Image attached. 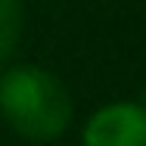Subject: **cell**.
<instances>
[{"label":"cell","instance_id":"6da1fadb","mask_svg":"<svg viewBox=\"0 0 146 146\" xmlns=\"http://www.w3.org/2000/svg\"><path fill=\"white\" fill-rule=\"evenodd\" d=\"M0 112L19 137L50 143L72 124V96L56 75L19 65L0 78Z\"/></svg>","mask_w":146,"mask_h":146},{"label":"cell","instance_id":"7a4b0ae2","mask_svg":"<svg viewBox=\"0 0 146 146\" xmlns=\"http://www.w3.org/2000/svg\"><path fill=\"white\" fill-rule=\"evenodd\" d=\"M84 146H146V109L137 103L100 106L81 134Z\"/></svg>","mask_w":146,"mask_h":146},{"label":"cell","instance_id":"3957f363","mask_svg":"<svg viewBox=\"0 0 146 146\" xmlns=\"http://www.w3.org/2000/svg\"><path fill=\"white\" fill-rule=\"evenodd\" d=\"M22 37V0H0V62L13 56Z\"/></svg>","mask_w":146,"mask_h":146}]
</instances>
